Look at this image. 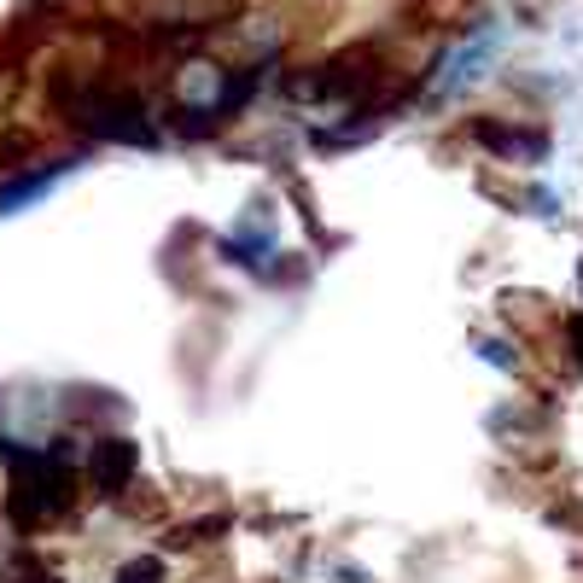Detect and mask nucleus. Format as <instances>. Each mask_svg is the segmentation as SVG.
Instances as JSON below:
<instances>
[{"instance_id":"f257e3e1","label":"nucleus","mask_w":583,"mask_h":583,"mask_svg":"<svg viewBox=\"0 0 583 583\" xmlns=\"http://www.w3.org/2000/svg\"><path fill=\"white\" fill-rule=\"evenodd\" d=\"M12 462V519L18 526H41V519L71 508V444L59 437L53 449H7Z\"/></svg>"},{"instance_id":"f03ea898","label":"nucleus","mask_w":583,"mask_h":583,"mask_svg":"<svg viewBox=\"0 0 583 583\" xmlns=\"http://www.w3.org/2000/svg\"><path fill=\"white\" fill-rule=\"evenodd\" d=\"M76 123L82 129H94V135H106V140H129V146H152V123H146L140 112V99L135 94H112V88H88V94H76Z\"/></svg>"},{"instance_id":"7ed1b4c3","label":"nucleus","mask_w":583,"mask_h":583,"mask_svg":"<svg viewBox=\"0 0 583 583\" xmlns=\"http://www.w3.org/2000/svg\"><path fill=\"white\" fill-rule=\"evenodd\" d=\"M496 41H502V30H473L462 47H449V53H444V65H437V76H432V88H426V106H444V99L467 94L473 82L490 71Z\"/></svg>"},{"instance_id":"20e7f679","label":"nucleus","mask_w":583,"mask_h":583,"mask_svg":"<svg viewBox=\"0 0 583 583\" xmlns=\"http://www.w3.org/2000/svg\"><path fill=\"white\" fill-rule=\"evenodd\" d=\"M135 462H140V449L129 444V437H99L94 455H88V473H94L99 490H123L135 478Z\"/></svg>"},{"instance_id":"39448f33","label":"nucleus","mask_w":583,"mask_h":583,"mask_svg":"<svg viewBox=\"0 0 583 583\" xmlns=\"http://www.w3.org/2000/svg\"><path fill=\"white\" fill-rule=\"evenodd\" d=\"M478 140H485L490 152L513 158V163H537V158H549V135H537V129H496V123H478Z\"/></svg>"},{"instance_id":"423d86ee","label":"nucleus","mask_w":583,"mask_h":583,"mask_svg":"<svg viewBox=\"0 0 583 583\" xmlns=\"http://www.w3.org/2000/svg\"><path fill=\"white\" fill-rule=\"evenodd\" d=\"M71 163H53V170H41V176H24V181H12V187H0V211H18V204H30V199H41L47 187L65 176Z\"/></svg>"},{"instance_id":"0eeeda50","label":"nucleus","mask_w":583,"mask_h":583,"mask_svg":"<svg viewBox=\"0 0 583 583\" xmlns=\"http://www.w3.org/2000/svg\"><path fill=\"white\" fill-rule=\"evenodd\" d=\"M7 583H59V577L41 566L35 554H12V560H7Z\"/></svg>"},{"instance_id":"6e6552de","label":"nucleus","mask_w":583,"mask_h":583,"mask_svg":"<svg viewBox=\"0 0 583 583\" xmlns=\"http://www.w3.org/2000/svg\"><path fill=\"white\" fill-rule=\"evenodd\" d=\"M158 577H163V560H152V554H146V560H129V566L117 572V583H158Z\"/></svg>"},{"instance_id":"1a4fd4ad","label":"nucleus","mask_w":583,"mask_h":583,"mask_svg":"<svg viewBox=\"0 0 583 583\" xmlns=\"http://www.w3.org/2000/svg\"><path fill=\"white\" fill-rule=\"evenodd\" d=\"M478 357H485V362H502V368H513L508 344H496V339H478Z\"/></svg>"},{"instance_id":"9d476101","label":"nucleus","mask_w":583,"mask_h":583,"mask_svg":"<svg viewBox=\"0 0 583 583\" xmlns=\"http://www.w3.org/2000/svg\"><path fill=\"white\" fill-rule=\"evenodd\" d=\"M566 332H572V357H577V368H583V316H572Z\"/></svg>"},{"instance_id":"9b49d317","label":"nucleus","mask_w":583,"mask_h":583,"mask_svg":"<svg viewBox=\"0 0 583 583\" xmlns=\"http://www.w3.org/2000/svg\"><path fill=\"white\" fill-rule=\"evenodd\" d=\"M577 275H583V268H577Z\"/></svg>"}]
</instances>
